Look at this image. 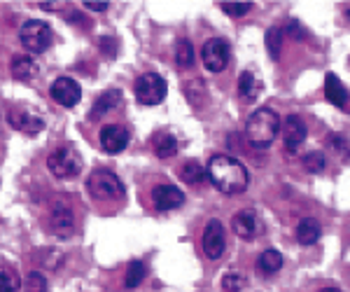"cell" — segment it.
<instances>
[{"mask_svg":"<svg viewBox=\"0 0 350 292\" xmlns=\"http://www.w3.org/2000/svg\"><path fill=\"white\" fill-rule=\"evenodd\" d=\"M222 288H224V292H241L243 288H245V276H243V274L231 271L222 278Z\"/></svg>","mask_w":350,"mask_h":292,"instance_id":"30","label":"cell"},{"mask_svg":"<svg viewBox=\"0 0 350 292\" xmlns=\"http://www.w3.org/2000/svg\"><path fill=\"white\" fill-rule=\"evenodd\" d=\"M222 5V12H227L229 16H243L252 10V3H219Z\"/></svg>","mask_w":350,"mask_h":292,"instance_id":"31","label":"cell"},{"mask_svg":"<svg viewBox=\"0 0 350 292\" xmlns=\"http://www.w3.org/2000/svg\"><path fill=\"white\" fill-rule=\"evenodd\" d=\"M283 28L280 26H271L267 31V47H269V54L273 61L280 59V49H283Z\"/></svg>","mask_w":350,"mask_h":292,"instance_id":"23","label":"cell"},{"mask_svg":"<svg viewBox=\"0 0 350 292\" xmlns=\"http://www.w3.org/2000/svg\"><path fill=\"white\" fill-rule=\"evenodd\" d=\"M135 98H138V103L143 105H159L163 98H166V80H163L161 75H157V72H145V75H140L138 80H135Z\"/></svg>","mask_w":350,"mask_h":292,"instance_id":"6","label":"cell"},{"mask_svg":"<svg viewBox=\"0 0 350 292\" xmlns=\"http://www.w3.org/2000/svg\"><path fill=\"white\" fill-rule=\"evenodd\" d=\"M231 229H234V234L239 239H255L257 232H259V222H257V215L252 211H241L234 215V220H231Z\"/></svg>","mask_w":350,"mask_h":292,"instance_id":"16","label":"cell"},{"mask_svg":"<svg viewBox=\"0 0 350 292\" xmlns=\"http://www.w3.org/2000/svg\"><path fill=\"white\" fill-rule=\"evenodd\" d=\"M21 278L14 269H0V292H19Z\"/></svg>","mask_w":350,"mask_h":292,"instance_id":"26","label":"cell"},{"mask_svg":"<svg viewBox=\"0 0 350 292\" xmlns=\"http://www.w3.org/2000/svg\"><path fill=\"white\" fill-rule=\"evenodd\" d=\"M325 166H327V161L323 152H308L304 157V168H306L308 173H323Z\"/></svg>","mask_w":350,"mask_h":292,"instance_id":"28","label":"cell"},{"mask_svg":"<svg viewBox=\"0 0 350 292\" xmlns=\"http://www.w3.org/2000/svg\"><path fill=\"white\" fill-rule=\"evenodd\" d=\"M98 136H100V148L110 155L122 152V150L129 145V131L120 124H105L100 129Z\"/></svg>","mask_w":350,"mask_h":292,"instance_id":"13","label":"cell"},{"mask_svg":"<svg viewBox=\"0 0 350 292\" xmlns=\"http://www.w3.org/2000/svg\"><path fill=\"white\" fill-rule=\"evenodd\" d=\"M8 122L16 131L28 133V136H36V133H40L44 129V120L40 117V112L28 108V105H14V108H10Z\"/></svg>","mask_w":350,"mask_h":292,"instance_id":"7","label":"cell"},{"mask_svg":"<svg viewBox=\"0 0 350 292\" xmlns=\"http://www.w3.org/2000/svg\"><path fill=\"white\" fill-rule=\"evenodd\" d=\"M120 105H122V94L117 92V89H110V92H105L103 96L96 101L92 112H89V117H94V120H96V117H103L105 112L120 108Z\"/></svg>","mask_w":350,"mask_h":292,"instance_id":"17","label":"cell"},{"mask_svg":"<svg viewBox=\"0 0 350 292\" xmlns=\"http://www.w3.org/2000/svg\"><path fill=\"white\" fill-rule=\"evenodd\" d=\"M259 92H262V84H259L255 72H250V70L241 72V77H239V94H241V98L255 101L259 96Z\"/></svg>","mask_w":350,"mask_h":292,"instance_id":"21","label":"cell"},{"mask_svg":"<svg viewBox=\"0 0 350 292\" xmlns=\"http://www.w3.org/2000/svg\"><path fill=\"white\" fill-rule=\"evenodd\" d=\"M203 64L211 72H222L229 64V44L222 38H211L203 44Z\"/></svg>","mask_w":350,"mask_h":292,"instance_id":"9","label":"cell"},{"mask_svg":"<svg viewBox=\"0 0 350 292\" xmlns=\"http://www.w3.org/2000/svg\"><path fill=\"white\" fill-rule=\"evenodd\" d=\"M152 148H154V155L159 159H168L178 152V140H175L173 133H159L154 140H152Z\"/></svg>","mask_w":350,"mask_h":292,"instance_id":"22","label":"cell"},{"mask_svg":"<svg viewBox=\"0 0 350 292\" xmlns=\"http://www.w3.org/2000/svg\"><path fill=\"white\" fill-rule=\"evenodd\" d=\"M49 94H52V98L59 105H64V108H72V105L80 101L82 89H80V84L72 80V77H56L54 84L49 87Z\"/></svg>","mask_w":350,"mask_h":292,"instance_id":"10","label":"cell"},{"mask_svg":"<svg viewBox=\"0 0 350 292\" xmlns=\"http://www.w3.org/2000/svg\"><path fill=\"white\" fill-rule=\"evenodd\" d=\"M318 239H320L318 220H313V217H304L297 227V241L301 245H313V243H318Z\"/></svg>","mask_w":350,"mask_h":292,"instance_id":"19","label":"cell"},{"mask_svg":"<svg viewBox=\"0 0 350 292\" xmlns=\"http://www.w3.org/2000/svg\"><path fill=\"white\" fill-rule=\"evenodd\" d=\"M332 145H334V148L338 150V152H341V150H343V152H348V143H346V138L338 136V133H336L334 138H332Z\"/></svg>","mask_w":350,"mask_h":292,"instance_id":"32","label":"cell"},{"mask_svg":"<svg viewBox=\"0 0 350 292\" xmlns=\"http://www.w3.org/2000/svg\"><path fill=\"white\" fill-rule=\"evenodd\" d=\"M280 267H283V255L278 250H264L257 257V271L262 276H271V274L280 271Z\"/></svg>","mask_w":350,"mask_h":292,"instance_id":"18","label":"cell"},{"mask_svg":"<svg viewBox=\"0 0 350 292\" xmlns=\"http://www.w3.org/2000/svg\"><path fill=\"white\" fill-rule=\"evenodd\" d=\"M325 96L329 98V103L336 105V108L350 110V94L334 72H327V77H325Z\"/></svg>","mask_w":350,"mask_h":292,"instance_id":"15","label":"cell"},{"mask_svg":"<svg viewBox=\"0 0 350 292\" xmlns=\"http://www.w3.org/2000/svg\"><path fill=\"white\" fill-rule=\"evenodd\" d=\"M287 31H290L295 38H304V36H306V31H301V28H299L297 21H290V24H287Z\"/></svg>","mask_w":350,"mask_h":292,"instance_id":"34","label":"cell"},{"mask_svg":"<svg viewBox=\"0 0 350 292\" xmlns=\"http://www.w3.org/2000/svg\"><path fill=\"white\" fill-rule=\"evenodd\" d=\"M47 166L56 178H61V181H70V178H75L77 173H80L82 157L77 155V150L72 148V145H61V148H56L49 152Z\"/></svg>","mask_w":350,"mask_h":292,"instance_id":"4","label":"cell"},{"mask_svg":"<svg viewBox=\"0 0 350 292\" xmlns=\"http://www.w3.org/2000/svg\"><path fill=\"white\" fill-rule=\"evenodd\" d=\"M283 127V140H285V150L287 152H299V148L304 145V140H306V124H304V120L299 115H290L285 117V124Z\"/></svg>","mask_w":350,"mask_h":292,"instance_id":"11","label":"cell"},{"mask_svg":"<svg viewBox=\"0 0 350 292\" xmlns=\"http://www.w3.org/2000/svg\"><path fill=\"white\" fill-rule=\"evenodd\" d=\"M38 72V66L31 56H14L12 59V75L21 82H31Z\"/></svg>","mask_w":350,"mask_h":292,"instance_id":"20","label":"cell"},{"mask_svg":"<svg viewBox=\"0 0 350 292\" xmlns=\"http://www.w3.org/2000/svg\"><path fill=\"white\" fill-rule=\"evenodd\" d=\"M49 227L54 229L56 237L66 239L75 229V220H72V211L66 204H54L52 213H49Z\"/></svg>","mask_w":350,"mask_h":292,"instance_id":"14","label":"cell"},{"mask_svg":"<svg viewBox=\"0 0 350 292\" xmlns=\"http://www.w3.org/2000/svg\"><path fill=\"white\" fill-rule=\"evenodd\" d=\"M278 133H280V117H278V112H275V110L257 108L250 117H247L245 138H247V143H250L252 148H257V150L269 148Z\"/></svg>","mask_w":350,"mask_h":292,"instance_id":"2","label":"cell"},{"mask_svg":"<svg viewBox=\"0 0 350 292\" xmlns=\"http://www.w3.org/2000/svg\"><path fill=\"white\" fill-rule=\"evenodd\" d=\"M108 5L110 3H92V0H89V3H84V8L94 10V12H105V10H108Z\"/></svg>","mask_w":350,"mask_h":292,"instance_id":"33","label":"cell"},{"mask_svg":"<svg viewBox=\"0 0 350 292\" xmlns=\"http://www.w3.org/2000/svg\"><path fill=\"white\" fill-rule=\"evenodd\" d=\"M152 201L157 211H175L185 204V194L173 185H157L152 189Z\"/></svg>","mask_w":350,"mask_h":292,"instance_id":"12","label":"cell"},{"mask_svg":"<svg viewBox=\"0 0 350 292\" xmlns=\"http://www.w3.org/2000/svg\"><path fill=\"white\" fill-rule=\"evenodd\" d=\"M203 252L211 260L222 257L224 248H227V234H224V224L219 220H208L206 229H203V239H201Z\"/></svg>","mask_w":350,"mask_h":292,"instance_id":"8","label":"cell"},{"mask_svg":"<svg viewBox=\"0 0 350 292\" xmlns=\"http://www.w3.org/2000/svg\"><path fill=\"white\" fill-rule=\"evenodd\" d=\"M180 176H183V181L187 185H199L203 183V178H206V168H203L199 161H187V164L183 166V171H180Z\"/></svg>","mask_w":350,"mask_h":292,"instance_id":"25","label":"cell"},{"mask_svg":"<svg viewBox=\"0 0 350 292\" xmlns=\"http://www.w3.org/2000/svg\"><path fill=\"white\" fill-rule=\"evenodd\" d=\"M26 292H47V280L40 271H31L26 276V283H24Z\"/></svg>","mask_w":350,"mask_h":292,"instance_id":"29","label":"cell"},{"mask_svg":"<svg viewBox=\"0 0 350 292\" xmlns=\"http://www.w3.org/2000/svg\"><path fill=\"white\" fill-rule=\"evenodd\" d=\"M87 187L94 199L98 201H120L126 194L124 183L112 171H108V168H96L92 176H89Z\"/></svg>","mask_w":350,"mask_h":292,"instance_id":"3","label":"cell"},{"mask_svg":"<svg viewBox=\"0 0 350 292\" xmlns=\"http://www.w3.org/2000/svg\"><path fill=\"white\" fill-rule=\"evenodd\" d=\"M145 274H148V269H145L143 262H131L129 269H126V278H124L126 288H138V285L143 283Z\"/></svg>","mask_w":350,"mask_h":292,"instance_id":"27","label":"cell"},{"mask_svg":"<svg viewBox=\"0 0 350 292\" xmlns=\"http://www.w3.org/2000/svg\"><path fill=\"white\" fill-rule=\"evenodd\" d=\"M320 292H341V290H338V288H323Z\"/></svg>","mask_w":350,"mask_h":292,"instance_id":"36","label":"cell"},{"mask_svg":"<svg viewBox=\"0 0 350 292\" xmlns=\"http://www.w3.org/2000/svg\"><path fill=\"white\" fill-rule=\"evenodd\" d=\"M206 176L211 178V183L215 185L219 192H224L229 196L245 192L247 185H250V173H247V168L231 155L213 157L211 164L206 168Z\"/></svg>","mask_w":350,"mask_h":292,"instance_id":"1","label":"cell"},{"mask_svg":"<svg viewBox=\"0 0 350 292\" xmlns=\"http://www.w3.org/2000/svg\"><path fill=\"white\" fill-rule=\"evenodd\" d=\"M19 40L28 52L42 54L52 47L54 33H52V28H49V24H44L40 19H31L19 28Z\"/></svg>","mask_w":350,"mask_h":292,"instance_id":"5","label":"cell"},{"mask_svg":"<svg viewBox=\"0 0 350 292\" xmlns=\"http://www.w3.org/2000/svg\"><path fill=\"white\" fill-rule=\"evenodd\" d=\"M42 10H59V3H40Z\"/></svg>","mask_w":350,"mask_h":292,"instance_id":"35","label":"cell"},{"mask_svg":"<svg viewBox=\"0 0 350 292\" xmlns=\"http://www.w3.org/2000/svg\"><path fill=\"white\" fill-rule=\"evenodd\" d=\"M346 16H348V21H350V3H346Z\"/></svg>","mask_w":350,"mask_h":292,"instance_id":"37","label":"cell"},{"mask_svg":"<svg viewBox=\"0 0 350 292\" xmlns=\"http://www.w3.org/2000/svg\"><path fill=\"white\" fill-rule=\"evenodd\" d=\"M175 61H178L180 68H191L194 66V47H191L189 40H178L175 44Z\"/></svg>","mask_w":350,"mask_h":292,"instance_id":"24","label":"cell"}]
</instances>
